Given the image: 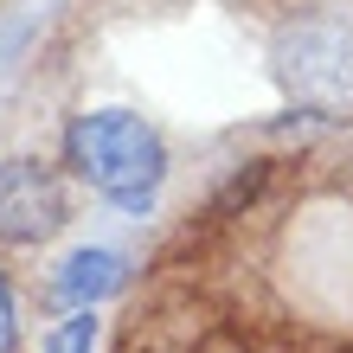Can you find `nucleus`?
I'll use <instances>...</instances> for the list:
<instances>
[{
  "instance_id": "nucleus-2",
  "label": "nucleus",
  "mask_w": 353,
  "mask_h": 353,
  "mask_svg": "<svg viewBox=\"0 0 353 353\" xmlns=\"http://www.w3.org/2000/svg\"><path fill=\"white\" fill-rule=\"evenodd\" d=\"M276 77L296 97H347L353 90V26L296 19L276 32Z\"/></svg>"
},
{
  "instance_id": "nucleus-4",
  "label": "nucleus",
  "mask_w": 353,
  "mask_h": 353,
  "mask_svg": "<svg viewBox=\"0 0 353 353\" xmlns=\"http://www.w3.org/2000/svg\"><path fill=\"white\" fill-rule=\"evenodd\" d=\"M122 276H129V263H122L116 251H103V244H84V251H71L65 263H58L52 276V296L71 302V308H97L103 296H116Z\"/></svg>"
},
{
  "instance_id": "nucleus-3",
  "label": "nucleus",
  "mask_w": 353,
  "mask_h": 353,
  "mask_svg": "<svg viewBox=\"0 0 353 353\" xmlns=\"http://www.w3.org/2000/svg\"><path fill=\"white\" fill-rule=\"evenodd\" d=\"M71 219L65 180L46 161H0V244H46Z\"/></svg>"
},
{
  "instance_id": "nucleus-6",
  "label": "nucleus",
  "mask_w": 353,
  "mask_h": 353,
  "mask_svg": "<svg viewBox=\"0 0 353 353\" xmlns=\"http://www.w3.org/2000/svg\"><path fill=\"white\" fill-rule=\"evenodd\" d=\"M13 347H19V308H13L7 276H0V353H13Z\"/></svg>"
},
{
  "instance_id": "nucleus-5",
  "label": "nucleus",
  "mask_w": 353,
  "mask_h": 353,
  "mask_svg": "<svg viewBox=\"0 0 353 353\" xmlns=\"http://www.w3.org/2000/svg\"><path fill=\"white\" fill-rule=\"evenodd\" d=\"M90 347H97V315L90 308H77V315L65 327H52V341H46V353H90Z\"/></svg>"
},
{
  "instance_id": "nucleus-1",
  "label": "nucleus",
  "mask_w": 353,
  "mask_h": 353,
  "mask_svg": "<svg viewBox=\"0 0 353 353\" xmlns=\"http://www.w3.org/2000/svg\"><path fill=\"white\" fill-rule=\"evenodd\" d=\"M65 161H71L77 180H90L110 205H122V212H141V205L161 193V180H168V148H161V135L141 116H129V110L77 116L65 129Z\"/></svg>"
}]
</instances>
